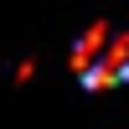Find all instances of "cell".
I'll list each match as a JSON object with an SVG mask.
<instances>
[{"instance_id":"cell-1","label":"cell","mask_w":129,"mask_h":129,"mask_svg":"<svg viewBox=\"0 0 129 129\" xmlns=\"http://www.w3.org/2000/svg\"><path fill=\"white\" fill-rule=\"evenodd\" d=\"M72 72L83 88H119L129 83V31L124 26H88L72 47Z\"/></svg>"}]
</instances>
